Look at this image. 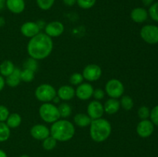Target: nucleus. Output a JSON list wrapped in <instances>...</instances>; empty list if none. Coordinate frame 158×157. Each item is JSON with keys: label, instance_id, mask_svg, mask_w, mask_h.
Returning <instances> with one entry per match:
<instances>
[{"label": "nucleus", "instance_id": "obj_1", "mask_svg": "<svg viewBox=\"0 0 158 157\" xmlns=\"http://www.w3.org/2000/svg\"><path fill=\"white\" fill-rule=\"evenodd\" d=\"M53 49L52 38L46 33L40 32L30 38L27 45V52L29 57L35 60L47 58Z\"/></svg>", "mask_w": 158, "mask_h": 157}, {"label": "nucleus", "instance_id": "obj_2", "mask_svg": "<svg viewBox=\"0 0 158 157\" xmlns=\"http://www.w3.org/2000/svg\"><path fill=\"white\" fill-rule=\"evenodd\" d=\"M50 135L56 141L66 142L75 135V127L71 122L66 119H59L52 124Z\"/></svg>", "mask_w": 158, "mask_h": 157}, {"label": "nucleus", "instance_id": "obj_3", "mask_svg": "<svg viewBox=\"0 0 158 157\" xmlns=\"http://www.w3.org/2000/svg\"><path fill=\"white\" fill-rule=\"evenodd\" d=\"M112 131L111 124L103 118L93 119L89 125V135L96 143H102L109 138Z\"/></svg>", "mask_w": 158, "mask_h": 157}, {"label": "nucleus", "instance_id": "obj_4", "mask_svg": "<svg viewBox=\"0 0 158 157\" xmlns=\"http://www.w3.org/2000/svg\"><path fill=\"white\" fill-rule=\"evenodd\" d=\"M39 114L40 118L47 123H53L60 119L58 107L49 103H45L40 106Z\"/></svg>", "mask_w": 158, "mask_h": 157}, {"label": "nucleus", "instance_id": "obj_5", "mask_svg": "<svg viewBox=\"0 0 158 157\" xmlns=\"http://www.w3.org/2000/svg\"><path fill=\"white\" fill-rule=\"evenodd\" d=\"M35 96L39 101L43 103H49L56 96V90L50 84H41L35 91Z\"/></svg>", "mask_w": 158, "mask_h": 157}, {"label": "nucleus", "instance_id": "obj_6", "mask_svg": "<svg viewBox=\"0 0 158 157\" xmlns=\"http://www.w3.org/2000/svg\"><path fill=\"white\" fill-rule=\"evenodd\" d=\"M105 91L110 98L118 99L120 98L124 92V86L120 80L111 78L106 83Z\"/></svg>", "mask_w": 158, "mask_h": 157}, {"label": "nucleus", "instance_id": "obj_7", "mask_svg": "<svg viewBox=\"0 0 158 157\" xmlns=\"http://www.w3.org/2000/svg\"><path fill=\"white\" fill-rule=\"evenodd\" d=\"M140 37L145 42L151 45L158 43V26L146 25L140 29Z\"/></svg>", "mask_w": 158, "mask_h": 157}, {"label": "nucleus", "instance_id": "obj_8", "mask_svg": "<svg viewBox=\"0 0 158 157\" xmlns=\"http://www.w3.org/2000/svg\"><path fill=\"white\" fill-rule=\"evenodd\" d=\"M83 75L84 79L89 82H95L100 79L102 75V69L100 66L97 64L87 65L83 70Z\"/></svg>", "mask_w": 158, "mask_h": 157}, {"label": "nucleus", "instance_id": "obj_9", "mask_svg": "<svg viewBox=\"0 0 158 157\" xmlns=\"http://www.w3.org/2000/svg\"><path fill=\"white\" fill-rule=\"evenodd\" d=\"M103 105L98 100L91 101L87 106V115L91 119H97L102 118L104 113Z\"/></svg>", "mask_w": 158, "mask_h": 157}, {"label": "nucleus", "instance_id": "obj_10", "mask_svg": "<svg viewBox=\"0 0 158 157\" xmlns=\"http://www.w3.org/2000/svg\"><path fill=\"white\" fill-rule=\"evenodd\" d=\"M45 33L50 38H56L60 36L64 32V26L61 22L52 21L46 24L45 27Z\"/></svg>", "mask_w": 158, "mask_h": 157}, {"label": "nucleus", "instance_id": "obj_11", "mask_svg": "<svg viewBox=\"0 0 158 157\" xmlns=\"http://www.w3.org/2000/svg\"><path fill=\"white\" fill-rule=\"evenodd\" d=\"M154 130V125L151 120H141L137 126V132L139 136L142 138H148L151 136Z\"/></svg>", "mask_w": 158, "mask_h": 157}, {"label": "nucleus", "instance_id": "obj_12", "mask_svg": "<svg viewBox=\"0 0 158 157\" xmlns=\"http://www.w3.org/2000/svg\"><path fill=\"white\" fill-rule=\"evenodd\" d=\"M94 90V87L89 83H81L77 86V89L75 90L76 95L79 99L85 101V100L89 99L93 96Z\"/></svg>", "mask_w": 158, "mask_h": 157}, {"label": "nucleus", "instance_id": "obj_13", "mask_svg": "<svg viewBox=\"0 0 158 157\" xmlns=\"http://www.w3.org/2000/svg\"><path fill=\"white\" fill-rule=\"evenodd\" d=\"M30 134L35 139L43 140L50 135V130L45 125L36 124L31 128Z\"/></svg>", "mask_w": 158, "mask_h": 157}, {"label": "nucleus", "instance_id": "obj_14", "mask_svg": "<svg viewBox=\"0 0 158 157\" xmlns=\"http://www.w3.org/2000/svg\"><path fill=\"white\" fill-rule=\"evenodd\" d=\"M20 32L25 37L31 38L40 33V29L35 22H26L21 26Z\"/></svg>", "mask_w": 158, "mask_h": 157}, {"label": "nucleus", "instance_id": "obj_15", "mask_svg": "<svg viewBox=\"0 0 158 157\" xmlns=\"http://www.w3.org/2000/svg\"><path fill=\"white\" fill-rule=\"evenodd\" d=\"M56 95L63 101H69L74 98L76 95V91L72 86L65 85L56 91Z\"/></svg>", "mask_w": 158, "mask_h": 157}, {"label": "nucleus", "instance_id": "obj_16", "mask_svg": "<svg viewBox=\"0 0 158 157\" xmlns=\"http://www.w3.org/2000/svg\"><path fill=\"white\" fill-rule=\"evenodd\" d=\"M6 6L12 13L20 14L25 10L26 3L24 0H6Z\"/></svg>", "mask_w": 158, "mask_h": 157}, {"label": "nucleus", "instance_id": "obj_17", "mask_svg": "<svg viewBox=\"0 0 158 157\" xmlns=\"http://www.w3.org/2000/svg\"><path fill=\"white\" fill-rule=\"evenodd\" d=\"M131 18L134 22L143 23L148 19V12L142 7H137L133 9L131 12Z\"/></svg>", "mask_w": 158, "mask_h": 157}, {"label": "nucleus", "instance_id": "obj_18", "mask_svg": "<svg viewBox=\"0 0 158 157\" xmlns=\"http://www.w3.org/2000/svg\"><path fill=\"white\" fill-rule=\"evenodd\" d=\"M104 112L109 115H114L117 113L120 109V103L117 99L110 98L106 100V103L103 105Z\"/></svg>", "mask_w": 158, "mask_h": 157}, {"label": "nucleus", "instance_id": "obj_19", "mask_svg": "<svg viewBox=\"0 0 158 157\" xmlns=\"http://www.w3.org/2000/svg\"><path fill=\"white\" fill-rule=\"evenodd\" d=\"M20 74H21V70L19 69H17L15 68L14 69L13 72H12L11 75H9V76L6 77V84L7 86H9V87H16L19 85L21 80V76H20Z\"/></svg>", "mask_w": 158, "mask_h": 157}, {"label": "nucleus", "instance_id": "obj_20", "mask_svg": "<svg viewBox=\"0 0 158 157\" xmlns=\"http://www.w3.org/2000/svg\"><path fill=\"white\" fill-rule=\"evenodd\" d=\"M74 123L77 126L80 127H87L90 125L91 119L90 117L85 113H78L74 116Z\"/></svg>", "mask_w": 158, "mask_h": 157}, {"label": "nucleus", "instance_id": "obj_21", "mask_svg": "<svg viewBox=\"0 0 158 157\" xmlns=\"http://www.w3.org/2000/svg\"><path fill=\"white\" fill-rule=\"evenodd\" d=\"M15 66L13 62L10 60H4L0 64V75L3 77H7L13 72L15 69Z\"/></svg>", "mask_w": 158, "mask_h": 157}, {"label": "nucleus", "instance_id": "obj_22", "mask_svg": "<svg viewBox=\"0 0 158 157\" xmlns=\"http://www.w3.org/2000/svg\"><path fill=\"white\" fill-rule=\"evenodd\" d=\"M22 123V117L19 113H11L6 119V123L10 129H15L19 127Z\"/></svg>", "mask_w": 158, "mask_h": 157}, {"label": "nucleus", "instance_id": "obj_23", "mask_svg": "<svg viewBox=\"0 0 158 157\" xmlns=\"http://www.w3.org/2000/svg\"><path fill=\"white\" fill-rule=\"evenodd\" d=\"M11 135V129L5 122H0V143L7 141Z\"/></svg>", "mask_w": 158, "mask_h": 157}, {"label": "nucleus", "instance_id": "obj_24", "mask_svg": "<svg viewBox=\"0 0 158 157\" xmlns=\"http://www.w3.org/2000/svg\"><path fill=\"white\" fill-rule=\"evenodd\" d=\"M59 112H60V117L63 119L68 118L72 114V108L68 103H62L58 106Z\"/></svg>", "mask_w": 158, "mask_h": 157}, {"label": "nucleus", "instance_id": "obj_25", "mask_svg": "<svg viewBox=\"0 0 158 157\" xmlns=\"http://www.w3.org/2000/svg\"><path fill=\"white\" fill-rule=\"evenodd\" d=\"M121 99H120V106L123 107V109L126 111H130L134 108V103L133 99L129 95H123L121 96Z\"/></svg>", "mask_w": 158, "mask_h": 157}, {"label": "nucleus", "instance_id": "obj_26", "mask_svg": "<svg viewBox=\"0 0 158 157\" xmlns=\"http://www.w3.org/2000/svg\"><path fill=\"white\" fill-rule=\"evenodd\" d=\"M20 76H21L22 81L25 82V83H31L35 78V72L29 70V69H24L23 70H21Z\"/></svg>", "mask_w": 158, "mask_h": 157}, {"label": "nucleus", "instance_id": "obj_27", "mask_svg": "<svg viewBox=\"0 0 158 157\" xmlns=\"http://www.w3.org/2000/svg\"><path fill=\"white\" fill-rule=\"evenodd\" d=\"M57 141L53 138L52 136L49 135L47 138H46L45 139H43V149H46V150H52L56 146Z\"/></svg>", "mask_w": 158, "mask_h": 157}, {"label": "nucleus", "instance_id": "obj_28", "mask_svg": "<svg viewBox=\"0 0 158 157\" xmlns=\"http://www.w3.org/2000/svg\"><path fill=\"white\" fill-rule=\"evenodd\" d=\"M38 7L42 10H49L55 3L56 0H35Z\"/></svg>", "mask_w": 158, "mask_h": 157}, {"label": "nucleus", "instance_id": "obj_29", "mask_svg": "<svg viewBox=\"0 0 158 157\" xmlns=\"http://www.w3.org/2000/svg\"><path fill=\"white\" fill-rule=\"evenodd\" d=\"M38 62L37 60H35V58H32L31 57H29V58L25 61L24 64H23V67L24 69H29V70H32L33 72H35L38 69Z\"/></svg>", "mask_w": 158, "mask_h": 157}, {"label": "nucleus", "instance_id": "obj_30", "mask_svg": "<svg viewBox=\"0 0 158 157\" xmlns=\"http://www.w3.org/2000/svg\"><path fill=\"white\" fill-rule=\"evenodd\" d=\"M97 0H77V4L83 9H89L95 6Z\"/></svg>", "mask_w": 158, "mask_h": 157}, {"label": "nucleus", "instance_id": "obj_31", "mask_svg": "<svg viewBox=\"0 0 158 157\" xmlns=\"http://www.w3.org/2000/svg\"><path fill=\"white\" fill-rule=\"evenodd\" d=\"M148 15L154 21L158 22V2H154L149 8Z\"/></svg>", "mask_w": 158, "mask_h": 157}, {"label": "nucleus", "instance_id": "obj_32", "mask_svg": "<svg viewBox=\"0 0 158 157\" xmlns=\"http://www.w3.org/2000/svg\"><path fill=\"white\" fill-rule=\"evenodd\" d=\"M83 75L81 73H78V72H76L73 73V75H71V76L69 77V83L71 85H73V86H79L81 83H83Z\"/></svg>", "mask_w": 158, "mask_h": 157}, {"label": "nucleus", "instance_id": "obj_33", "mask_svg": "<svg viewBox=\"0 0 158 157\" xmlns=\"http://www.w3.org/2000/svg\"><path fill=\"white\" fill-rule=\"evenodd\" d=\"M150 113H151L150 109L148 106H145L139 108L138 111H137V115H138L139 118L141 119L142 120L148 119V118L150 117Z\"/></svg>", "mask_w": 158, "mask_h": 157}, {"label": "nucleus", "instance_id": "obj_34", "mask_svg": "<svg viewBox=\"0 0 158 157\" xmlns=\"http://www.w3.org/2000/svg\"><path fill=\"white\" fill-rule=\"evenodd\" d=\"M9 114V109L3 105H0V122H6Z\"/></svg>", "mask_w": 158, "mask_h": 157}, {"label": "nucleus", "instance_id": "obj_35", "mask_svg": "<svg viewBox=\"0 0 158 157\" xmlns=\"http://www.w3.org/2000/svg\"><path fill=\"white\" fill-rule=\"evenodd\" d=\"M150 118H151V121L154 123V125L158 126V105L154 106L151 110Z\"/></svg>", "mask_w": 158, "mask_h": 157}, {"label": "nucleus", "instance_id": "obj_36", "mask_svg": "<svg viewBox=\"0 0 158 157\" xmlns=\"http://www.w3.org/2000/svg\"><path fill=\"white\" fill-rule=\"evenodd\" d=\"M104 95H105V93H104V91L102 89H96L94 90V93H93V96H94V98L95 99V100H98V101H100V100L103 99V98H104Z\"/></svg>", "mask_w": 158, "mask_h": 157}, {"label": "nucleus", "instance_id": "obj_37", "mask_svg": "<svg viewBox=\"0 0 158 157\" xmlns=\"http://www.w3.org/2000/svg\"><path fill=\"white\" fill-rule=\"evenodd\" d=\"M63 4L66 6H73L77 4V0H63Z\"/></svg>", "mask_w": 158, "mask_h": 157}, {"label": "nucleus", "instance_id": "obj_38", "mask_svg": "<svg viewBox=\"0 0 158 157\" xmlns=\"http://www.w3.org/2000/svg\"><path fill=\"white\" fill-rule=\"evenodd\" d=\"M5 85H6V80H5L4 77L2 75H0V92L4 89Z\"/></svg>", "mask_w": 158, "mask_h": 157}, {"label": "nucleus", "instance_id": "obj_39", "mask_svg": "<svg viewBox=\"0 0 158 157\" xmlns=\"http://www.w3.org/2000/svg\"><path fill=\"white\" fill-rule=\"evenodd\" d=\"M37 25H38V26L40 27V29H45V27H46V24L45 23V22L43 21V20H40V21L37 22Z\"/></svg>", "mask_w": 158, "mask_h": 157}, {"label": "nucleus", "instance_id": "obj_40", "mask_svg": "<svg viewBox=\"0 0 158 157\" xmlns=\"http://www.w3.org/2000/svg\"><path fill=\"white\" fill-rule=\"evenodd\" d=\"M141 1L145 6H151L154 3V0H141Z\"/></svg>", "mask_w": 158, "mask_h": 157}, {"label": "nucleus", "instance_id": "obj_41", "mask_svg": "<svg viewBox=\"0 0 158 157\" xmlns=\"http://www.w3.org/2000/svg\"><path fill=\"white\" fill-rule=\"evenodd\" d=\"M6 24V19L2 16H0V28L3 27Z\"/></svg>", "mask_w": 158, "mask_h": 157}, {"label": "nucleus", "instance_id": "obj_42", "mask_svg": "<svg viewBox=\"0 0 158 157\" xmlns=\"http://www.w3.org/2000/svg\"><path fill=\"white\" fill-rule=\"evenodd\" d=\"M6 0H0V10L5 7V6H6Z\"/></svg>", "mask_w": 158, "mask_h": 157}, {"label": "nucleus", "instance_id": "obj_43", "mask_svg": "<svg viewBox=\"0 0 158 157\" xmlns=\"http://www.w3.org/2000/svg\"><path fill=\"white\" fill-rule=\"evenodd\" d=\"M0 157H7V155L2 149H0Z\"/></svg>", "mask_w": 158, "mask_h": 157}, {"label": "nucleus", "instance_id": "obj_44", "mask_svg": "<svg viewBox=\"0 0 158 157\" xmlns=\"http://www.w3.org/2000/svg\"><path fill=\"white\" fill-rule=\"evenodd\" d=\"M60 98H59V97L56 95V96L53 99V100H52V101L54 102V103H58L59 102H60Z\"/></svg>", "mask_w": 158, "mask_h": 157}, {"label": "nucleus", "instance_id": "obj_45", "mask_svg": "<svg viewBox=\"0 0 158 157\" xmlns=\"http://www.w3.org/2000/svg\"><path fill=\"white\" fill-rule=\"evenodd\" d=\"M20 157H29L28 155H22Z\"/></svg>", "mask_w": 158, "mask_h": 157}]
</instances>
